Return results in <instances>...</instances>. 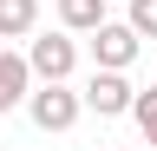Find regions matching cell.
I'll use <instances>...</instances> for the list:
<instances>
[{
	"instance_id": "obj_6",
	"label": "cell",
	"mask_w": 157,
	"mask_h": 151,
	"mask_svg": "<svg viewBox=\"0 0 157 151\" xmlns=\"http://www.w3.org/2000/svg\"><path fill=\"white\" fill-rule=\"evenodd\" d=\"M39 26V0H0V40H26Z\"/></svg>"
},
{
	"instance_id": "obj_3",
	"label": "cell",
	"mask_w": 157,
	"mask_h": 151,
	"mask_svg": "<svg viewBox=\"0 0 157 151\" xmlns=\"http://www.w3.org/2000/svg\"><path fill=\"white\" fill-rule=\"evenodd\" d=\"M72 66H78L72 33H46V40L26 46V72H33V79H72Z\"/></svg>"
},
{
	"instance_id": "obj_2",
	"label": "cell",
	"mask_w": 157,
	"mask_h": 151,
	"mask_svg": "<svg viewBox=\"0 0 157 151\" xmlns=\"http://www.w3.org/2000/svg\"><path fill=\"white\" fill-rule=\"evenodd\" d=\"M131 79H124V72H111V66H98L92 72V79H85V92H78V105H85V112H98V118H124V112H131Z\"/></svg>"
},
{
	"instance_id": "obj_5",
	"label": "cell",
	"mask_w": 157,
	"mask_h": 151,
	"mask_svg": "<svg viewBox=\"0 0 157 151\" xmlns=\"http://www.w3.org/2000/svg\"><path fill=\"white\" fill-rule=\"evenodd\" d=\"M33 72H26V53H0V112H13L20 99H26Z\"/></svg>"
},
{
	"instance_id": "obj_9",
	"label": "cell",
	"mask_w": 157,
	"mask_h": 151,
	"mask_svg": "<svg viewBox=\"0 0 157 151\" xmlns=\"http://www.w3.org/2000/svg\"><path fill=\"white\" fill-rule=\"evenodd\" d=\"M137 40H157V0H131V20H124Z\"/></svg>"
},
{
	"instance_id": "obj_1",
	"label": "cell",
	"mask_w": 157,
	"mask_h": 151,
	"mask_svg": "<svg viewBox=\"0 0 157 151\" xmlns=\"http://www.w3.org/2000/svg\"><path fill=\"white\" fill-rule=\"evenodd\" d=\"M20 105L33 112V125H39V131H72V125H78V112H85V105H78V92H72L66 79H39V92L26 85V99H20Z\"/></svg>"
},
{
	"instance_id": "obj_4",
	"label": "cell",
	"mask_w": 157,
	"mask_h": 151,
	"mask_svg": "<svg viewBox=\"0 0 157 151\" xmlns=\"http://www.w3.org/2000/svg\"><path fill=\"white\" fill-rule=\"evenodd\" d=\"M85 40H92V59H98V66H111V72H124V66L137 59V46H144V40H137L124 20H98Z\"/></svg>"
},
{
	"instance_id": "obj_10",
	"label": "cell",
	"mask_w": 157,
	"mask_h": 151,
	"mask_svg": "<svg viewBox=\"0 0 157 151\" xmlns=\"http://www.w3.org/2000/svg\"><path fill=\"white\" fill-rule=\"evenodd\" d=\"M118 151H137V145H118Z\"/></svg>"
},
{
	"instance_id": "obj_8",
	"label": "cell",
	"mask_w": 157,
	"mask_h": 151,
	"mask_svg": "<svg viewBox=\"0 0 157 151\" xmlns=\"http://www.w3.org/2000/svg\"><path fill=\"white\" fill-rule=\"evenodd\" d=\"M131 118H137V131H144V145L157 151V85L131 92Z\"/></svg>"
},
{
	"instance_id": "obj_7",
	"label": "cell",
	"mask_w": 157,
	"mask_h": 151,
	"mask_svg": "<svg viewBox=\"0 0 157 151\" xmlns=\"http://www.w3.org/2000/svg\"><path fill=\"white\" fill-rule=\"evenodd\" d=\"M105 20V0H59V26L66 33H92Z\"/></svg>"
}]
</instances>
